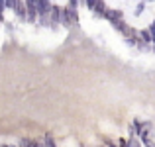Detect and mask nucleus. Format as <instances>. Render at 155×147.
Segmentation results:
<instances>
[]
</instances>
